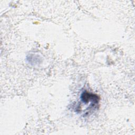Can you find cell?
Listing matches in <instances>:
<instances>
[{
    "label": "cell",
    "instance_id": "obj_1",
    "mask_svg": "<svg viewBox=\"0 0 135 135\" xmlns=\"http://www.w3.org/2000/svg\"><path fill=\"white\" fill-rule=\"evenodd\" d=\"M81 100L84 104L88 103L89 102L93 103L98 105L99 102V97L94 94L91 93L88 91H83L81 94Z\"/></svg>",
    "mask_w": 135,
    "mask_h": 135
}]
</instances>
